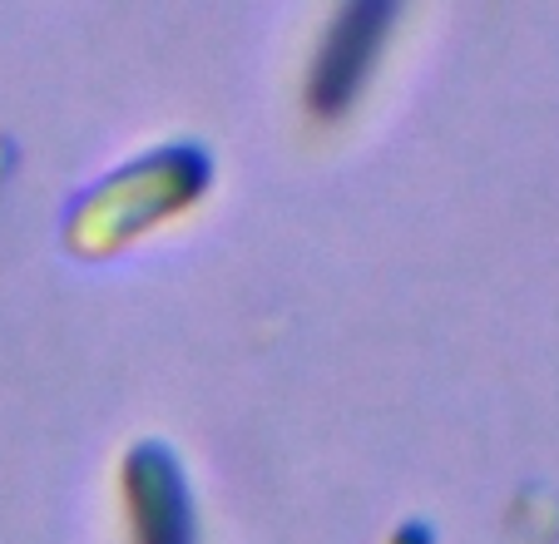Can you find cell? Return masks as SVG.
<instances>
[{
  "mask_svg": "<svg viewBox=\"0 0 559 544\" xmlns=\"http://www.w3.org/2000/svg\"><path fill=\"white\" fill-rule=\"evenodd\" d=\"M209 189V154L199 149H154V154L109 174L70 218V243L85 252H109L144 228L174 218Z\"/></svg>",
  "mask_w": 559,
  "mask_h": 544,
  "instance_id": "6da1fadb",
  "label": "cell"
},
{
  "mask_svg": "<svg viewBox=\"0 0 559 544\" xmlns=\"http://www.w3.org/2000/svg\"><path fill=\"white\" fill-rule=\"evenodd\" d=\"M391 21H396V5H386V0H352L332 15V25L322 31V45L312 55V70H307L312 115L332 119L361 95Z\"/></svg>",
  "mask_w": 559,
  "mask_h": 544,
  "instance_id": "7a4b0ae2",
  "label": "cell"
},
{
  "mask_svg": "<svg viewBox=\"0 0 559 544\" xmlns=\"http://www.w3.org/2000/svg\"><path fill=\"white\" fill-rule=\"evenodd\" d=\"M124 505L134 544H193V500L169 446L144 440L124 461Z\"/></svg>",
  "mask_w": 559,
  "mask_h": 544,
  "instance_id": "3957f363",
  "label": "cell"
},
{
  "mask_svg": "<svg viewBox=\"0 0 559 544\" xmlns=\"http://www.w3.org/2000/svg\"><path fill=\"white\" fill-rule=\"evenodd\" d=\"M391 544H431V530H421V524H406V530L396 534Z\"/></svg>",
  "mask_w": 559,
  "mask_h": 544,
  "instance_id": "277c9868",
  "label": "cell"
}]
</instances>
